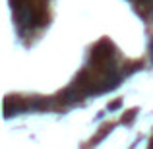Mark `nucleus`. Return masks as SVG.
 Listing matches in <instances>:
<instances>
[{"mask_svg":"<svg viewBox=\"0 0 153 149\" xmlns=\"http://www.w3.org/2000/svg\"><path fill=\"white\" fill-rule=\"evenodd\" d=\"M112 58H114V49H112V45L108 41H101L91 50V62H93L95 66L107 68V66H111L108 62H111Z\"/></svg>","mask_w":153,"mask_h":149,"instance_id":"f257e3e1","label":"nucleus"}]
</instances>
